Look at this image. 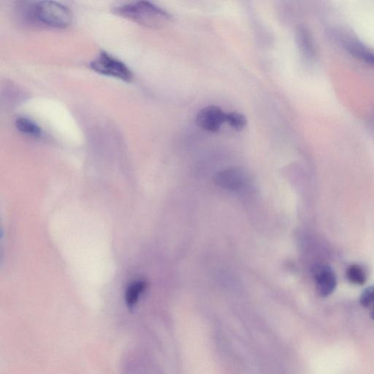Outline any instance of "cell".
<instances>
[{
    "mask_svg": "<svg viewBox=\"0 0 374 374\" xmlns=\"http://www.w3.org/2000/svg\"><path fill=\"white\" fill-rule=\"evenodd\" d=\"M226 123L236 131L243 130L247 124L246 117L237 112H228L226 116Z\"/></svg>",
    "mask_w": 374,
    "mask_h": 374,
    "instance_id": "cell-13",
    "label": "cell"
},
{
    "mask_svg": "<svg viewBox=\"0 0 374 374\" xmlns=\"http://www.w3.org/2000/svg\"><path fill=\"white\" fill-rule=\"evenodd\" d=\"M297 42L301 51L308 60H313L316 55V50L313 44L310 32L304 27H301L297 30Z\"/></svg>",
    "mask_w": 374,
    "mask_h": 374,
    "instance_id": "cell-8",
    "label": "cell"
},
{
    "mask_svg": "<svg viewBox=\"0 0 374 374\" xmlns=\"http://www.w3.org/2000/svg\"><path fill=\"white\" fill-rule=\"evenodd\" d=\"M361 305L370 311V316L374 320V285L365 289L360 297Z\"/></svg>",
    "mask_w": 374,
    "mask_h": 374,
    "instance_id": "cell-12",
    "label": "cell"
},
{
    "mask_svg": "<svg viewBox=\"0 0 374 374\" xmlns=\"http://www.w3.org/2000/svg\"><path fill=\"white\" fill-rule=\"evenodd\" d=\"M227 112L215 106L201 109L196 116V124L207 132H218L226 123Z\"/></svg>",
    "mask_w": 374,
    "mask_h": 374,
    "instance_id": "cell-5",
    "label": "cell"
},
{
    "mask_svg": "<svg viewBox=\"0 0 374 374\" xmlns=\"http://www.w3.org/2000/svg\"><path fill=\"white\" fill-rule=\"evenodd\" d=\"M15 125L19 132L34 139H41L43 136L42 128L27 117L17 118Z\"/></svg>",
    "mask_w": 374,
    "mask_h": 374,
    "instance_id": "cell-9",
    "label": "cell"
},
{
    "mask_svg": "<svg viewBox=\"0 0 374 374\" xmlns=\"http://www.w3.org/2000/svg\"><path fill=\"white\" fill-rule=\"evenodd\" d=\"M346 278L354 285L363 286L368 280L366 270L359 264L349 266L346 270Z\"/></svg>",
    "mask_w": 374,
    "mask_h": 374,
    "instance_id": "cell-10",
    "label": "cell"
},
{
    "mask_svg": "<svg viewBox=\"0 0 374 374\" xmlns=\"http://www.w3.org/2000/svg\"><path fill=\"white\" fill-rule=\"evenodd\" d=\"M312 273L320 297L323 298L330 297L337 287V275L333 269L327 264L320 263L313 266Z\"/></svg>",
    "mask_w": 374,
    "mask_h": 374,
    "instance_id": "cell-4",
    "label": "cell"
},
{
    "mask_svg": "<svg viewBox=\"0 0 374 374\" xmlns=\"http://www.w3.org/2000/svg\"><path fill=\"white\" fill-rule=\"evenodd\" d=\"M113 13L140 25L161 28L172 21V15L163 8L149 2L141 1L116 7Z\"/></svg>",
    "mask_w": 374,
    "mask_h": 374,
    "instance_id": "cell-2",
    "label": "cell"
},
{
    "mask_svg": "<svg viewBox=\"0 0 374 374\" xmlns=\"http://www.w3.org/2000/svg\"><path fill=\"white\" fill-rule=\"evenodd\" d=\"M22 15L30 24L66 29L73 21L71 11L65 6L53 1L25 3Z\"/></svg>",
    "mask_w": 374,
    "mask_h": 374,
    "instance_id": "cell-1",
    "label": "cell"
},
{
    "mask_svg": "<svg viewBox=\"0 0 374 374\" xmlns=\"http://www.w3.org/2000/svg\"><path fill=\"white\" fill-rule=\"evenodd\" d=\"M145 287L146 284L142 281L136 282L129 287L126 292V303L129 308L137 304Z\"/></svg>",
    "mask_w": 374,
    "mask_h": 374,
    "instance_id": "cell-11",
    "label": "cell"
},
{
    "mask_svg": "<svg viewBox=\"0 0 374 374\" xmlns=\"http://www.w3.org/2000/svg\"><path fill=\"white\" fill-rule=\"evenodd\" d=\"M89 68L101 75L116 78L125 82L132 80L131 70L122 61L106 51H101L89 63Z\"/></svg>",
    "mask_w": 374,
    "mask_h": 374,
    "instance_id": "cell-3",
    "label": "cell"
},
{
    "mask_svg": "<svg viewBox=\"0 0 374 374\" xmlns=\"http://www.w3.org/2000/svg\"><path fill=\"white\" fill-rule=\"evenodd\" d=\"M337 37L341 46L352 56L374 67V52L366 46L356 37L347 34L339 33Z\"/></svg>",
    "mask_w": 374,
    "mask_h": 374,
    "instance_id": "cell-6",
    "label": "cell"
},
{
    "mask_svg": "<svg viewBox=\"0 0 374 374\" xmlns=\"http://www.w3.org/2000/svg\"><path fill=\"white\" fill-rule=\"evenodd\" d=\"M244 180L243 173L237 169L224 170L216 177V181L220 186L231 190L239 189L243 185Z\"/></svg>",
    "mask_w": 374,
    "mask_h": 374,
    "instance_id": "cell-7",
    "label": "cell"
}]
</instances>
